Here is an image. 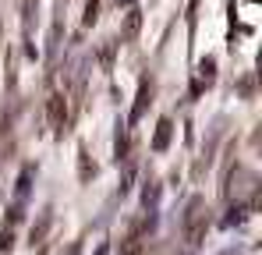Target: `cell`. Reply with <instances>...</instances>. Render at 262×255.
I'll return each instance as SVG.
<instances>
[{
	"instance_id": "7c38bea8",
	"label": "cell",
	"mask_w": 262,
	"mask_h": 255,
	"mask_svg": "<svg viewBox=\"0 0 262 255\" xmlns=\"http://www.w3.org/2000/svg\"><path fill=\"white\" fill-rule=\"evenodd\" d=\"M82 181H89V156H85V149H82Z\"/></svg>"
},
{
	"instance_id": "5b68a950",
	"label": "cell",
	"mask_w": 262,
	"mask_h": 255,
	"mask_svg": "<svg viewBox=\"0 0 262 255\" xmlns=\"http://www.w3.org/2000/svg\"><path fill=\"white\" fill-rule=\"evenodd\" d=\"M213 71H216V60H213V57H206V60L199 64V82H195V92H202V85H213Z\"/></svg>"
},
{
	"instance_id": "5bb4252c",
	"label": "cell",
	"mask_w": 262,
	"mask_h": 255,
	"mask_svg": "<svg viewBox=\"0 0 262 255\" xmlns=\"http://www.w3.org/2000/svg\"><path fill=\"white\" fill-rule=\"evenodd\" d=\"M252 4H255V0H252Z\"/></svg>"
},
{
	"instance_id": "4fadbf2b",
	"label": "cell",
	"mask_w": 262,
	"mask_h": 255,
	"mask_svg": "<svg viewBox=\"0 0 262 255\" xmlns=\"http://www.w3.org/2000/svg\"><path fill=\"white\" fill-rule=\"evenodd\" d=\"M0 255H11V248H0Z\"/></svg>"
},
{
	"instance_id": "7a4b0ae2",
	"label": "cell",
	"mask_w": 262,
	"mask_h": 255,
	"mask_svg": "<svg viewBox=\"0 0 262 255\" xmlns=\"http://www.w3.org/2000/svg\"><path fill=\"white\" fill-rule=\"evenodd\" d=\"M46 117H50V128L60 135L64 131V121H68V103H64V96L60 92H53L50 96V103H46Z\"/></svg>"
},
{
	"instance_id": "ba28073f",
	"label": "cell",
	"mask_w": 262,
	"mask_h": 255,
	"mask_svg": "<svg viewBox=\"0 0 262 255\" xmlns=\"http://www.w3.org/2000/svg\"><path fill=\"white\" fill-rule=\"evenodd\" d=\"M245 216H248V209H245V206H234V209H230V216H227V223H245Z\"/></svg>"
},
{
	"instance_id": "6da1fadb",
	"label": "cell",
	"mask_w": 262,
	"mask_h": 255,
	"mask_svg": "<svg viewBox=\"0 0 262 255\" xmlns=\"http://www.w3.org/2000/svg\"><path fill=\"white\" fill-rule=\"evenodd\" d=\"M181 227H184V245H188V252H195V248L202 245L206 230H209V209H206V199H199V195H195V199L188 202Z\"/></svg>"
},
{
	"instance_id": "9c48e42d",
	"label": "cell",
	"mask_w": 262,
	"mask_h": 255,
	"mask_svg": "<svg viewBox=\"0 0 262 255\" xmlns=\"http://www.w3.org/2000/svg\"><path fill=\"white\" fill-rule=\"evenodd\" d=\"M46 227H50V216H43V223H39V227H32V245H39V241H43Z\"/></svg>"
},
{
	"instance_id": "30bf717a",
	"label": "cell",
	"mask_w": 262,
	"mask_h": 255,
	"mask_svg": "<svg viewBox=\"0 0 262 255\" xmlns=\"http://www.w3.org/2000/svg\"><path fill=\"white\" fill-rule=\"evenodd\" d=\"M96 11H99V0H89V4H85V25L96 22Z\"/></svg>"
},
{
	"instance_id": "8992f818",
	"label": "cell",
	"mask_w": 262,
	"mask_h": 255,
	"mask_svg": "<svg viewBox=\"0 0 262 255\" xmlns=\"http://www.w3.org/2000/svg\"><path fill=\"white\" fill-rule=\"evenodd\" d=\"M138 25H142V11H128L124 29H121V39H135L138 36Z\"/></svg>"
},
{
	"instance_id": "8fae6325",
	"label": "cell",
	"mask_w": 262,
	"mask_h": 255,
	"mask_svg": "<svg viewBox=\"0 0 262 255\" xmlns=\"http://www.w3.org/2000/svg\"><path fill=\"white\" fill-rule=\"evenodd\" d=\"M32 7H36V0H21V18H25V22L32 18Z\"/></svg>"
},
{
	"instance_id": "277c9868",
	"label": "cell",
	"mask_w": 262,
	"mask_h": 255,
	"mask_svg": "<svg viewBox=\"0 0 262 255\" xmlns=\"http://www.w3.org/2000/svg\"><path fill=\"white\" fill-rule=\"evenodd\" d=\"M170 135H174V121H170V117H163V121L156 124V138H152V149H156V153H163V149L170 145Z\"/></svg>"
},
{
	"instance_id": "3957f363",
	"label": "cell",
	"mask_w": 262,
	"mask_h": 255,
	"mask_svg": "<svg viewBox=\"0 0 262 255\" xmlns=\"http://www.w3.org/2000/svg\"><path fill=\"white\" fill-rule=\"evenodd\" d=\"M149 96H152V85H149V78H142V85H138V99H135V110H131V124L142 121V114H145V107H149Z\"/></svg>"
},
{
	"instance_id": "52a82bcc",
	"label": "cell",
	"mask_w": 262,
	"mask_h": 255,
	"mask_svg": "<svg viewBox=\"0 0 262 255\" xmlns=\"http://www.w3.org/2000/svg\"><path fill=\"white\" fill-rule=\"evenodd\" d=\"M121 255H142V241H138V238H128L124 248H121Z\"/></svg>"
}]
</instances>
